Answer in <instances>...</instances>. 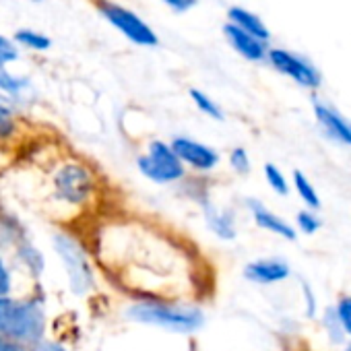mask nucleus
Listing matches in <instances>:
<instances>
[{
  "label": "nucleus",
  "mask_w": 351,
  "mask_h": 351,
  "mask_svg": "<svg viewBox=\"0 0 351 351\" xmlns=\"http://www.w3.org/2000/svg\"><path fill=\"white\" fill-rule=\"evenodd\" d=\"M32 3H40V0H32Z\"/></svg>",
  "instance_id": "obj_31"
},
{
  "label": "nucleus",
  "mask_w": 351,
  "mask_h": 351,
  "mask_svg": "<svg viewBox=\"0 0 351 351\" xmlns=\"http://www.w3.org/2000/svg\"><path fill=\"white\" fill-rule=\"evenodd\" d=\"M0 351H25V349L19 347V343H15V341H11V339L0 335Z\"/></svg>",
  "instance_id": "obj_28"
},
{
  "label": "nucleus",
  "mask_w": 351,
  "mask_h": 351,
  "mask_svg": "<svg viewBox=\"0 0 351 351\" xmlns=\"http://www.w3.org/2000/svg\"><path fill=\"white\" fill-rule=\"evenodd\" d=\"M138 169L153 182H173L184 176V165L176 157L169 145L155 141L149 145V153L138 157Z\"/></svg>",
  "instance_id": "obj_5"
},
{
  "label": "nucleus",
  "mask_w": 351,
  "mask_h": 351,
  "mask_svg": "<svg viewBox=\"0 0 351 351\" xmlns=\"http://www.w3.org/2000/svg\"><path fill=\"white\" fill-rule=\"evenodd\" d=\"M298 226L304 234H314L320 228V219L308 211H302V213H298Z\"/></svg>",
  "instance_id": "obj_24"
},
{
  "label": "nucleus",
  "mask_w": 351,
  "mask_h": 351,
  "mask_svg": "<svg viewBox=\"0 0 351 351\" xmlns=\"http://www.w3.org/2000/svg\"><path fill=\"white\" fill-rule=\"evenodd\" d=\"M54 351H66V349H62V347H56Z\"/></svg>",
  "instance_id": "obj_29"
},
{
  "label": "nucleus",
  "mask_w": 351,
  "mask_h": 351,
  "mask_svg": "<svg viewBox=\"0 0 351 351\" xmlns=\"http://www.w3.org/2000/svg\"><path fill=\"white\" fill-rule=\"evenodd\" d=\"M246 279L261 283V285H271L277 281H283L289 277V267L283 261H275V258H263V261H254L244 269Z\"/></svg>",
  "instance_id": "obj_11"
},
{
  "label": "nucleus",
  "mask_w": 351,
  "mask_h": 351,
  "mask_svg": "<svg viewBox=\"0 0 351 351\" xmlns=\"http://www.w3.org/2000/svg\"><path fill=\"white\" fill-rule=\"evenodd\" d=\"M293 182H295V191H298V195L302 197V201H306L312 209H318V207H320L318 195H316V191L312 189V184L308 182L306 176H304L302 171H295V173H293Z\"/></svg>",
  "instance_id": "obj_18"
},
{
  "label": "nucleus",
  "mask_w": 351,
  "mask_h": 351,
  "mask_svg": "<svg viewBox=\"0 0 351 351\" xmlns=\"http://www.w3.org/2000/svg\"><path fill=\"white\" fill-rule=\"evenodd\" d=\"M93 191V178L85 165L66 163L54 173V193L60 201L71 205L87 203Z\"/></svg>",
  "instance_id": "obj_6"
},
{
  "label": "nucleus",
  "mask_w": 351,
  "mask_h": 351,
  "mask_svg": "<svg viewBox=\"0 0 351 351\" xmlns=\"http://www.w3.org/2000/svg\"><path fill=\"white\" fill-rule=\"evenodd\" d=\"M207 221H209L211 230H213L217 236L228 238V240L236 236L234 221H232V217H230V215L219 213V211H215V209H209V211H207Z\"/></svg>",
  "instance_id": "obj_16"
},
{
  "label": "nucleus",
  "mask_w": 351,
  "mask_h": 351,
  "mask_svg": "<svg viewBox=\"0 0 351 351\" xmlns=\"http://www.w3.org/2000/svg\"><path fill=\"white\" fill-rule=\"evenodd\" d=\"M99 258L120 285L149 298H173L191 285L186 252L169 238L141 228L108 232L99 244Z\"/></svg>",
  "instance_id": "obj_1"
},
{
  "label": "nucleus",
  "mask_w": 351,
  "mask_h": 351,
  "mask_svg": "<svg viewBox=\"0 0 351 351\" xmlns=\"http://www.w3.org/2000/svg\"><path fill=\"white\" fill-rule=\"evenodd\" d=\"M228 17H230V23L236 25V27H240L242 32L254 36L256 40H261V42H265V44L269 42L271 34H269L267 25H265L256 15H252L250 11H246V9H242V7H232V9L228 11Z\"/></svg>",
  "instance_id": "obj_13"
},
{
  "label": "nucleus",
  "mask_w": 351,
  "mask_h": 351,
  "mask_svg": "<svg viewBox=\"0 0 351 351\" xmlns=\"http://www.w3.org/2000/svg\"><path fill=\"white\" fill-rule=\"evenodd\" d=\"M250 209H252V215H254V221H256L258 228H263L267 232H273V234H277V236H281L285 240H295V232L281 217L273 215L269 209H265L258 203H250Z\"/></svg>",
  "instance_id": "obj_14"
},
{
  "label": "nucleus",
  "mask_w": 351,
  "mask_h": 351,
  "mask_svg": "<svg viewBox=\"0 0 351 351\" xmlns=\"http://www.w3.org/2000/svg\"><path fill=\"white\" fill-rule=\"evenodd\" d=\"M265 176H267V182L271 184V189L275 191V193H279V195H287V182H285V178H283V173L273 165V163H267L265 165Z\"/></svg>",
  "instance_id": "obj_20"
},
{
  "label": "nucleus",
  "mask_w": 351,
  "mask_h": 351,
  "mask_svg": "<svg viewBox=\"0 0 351 351\" xmlns=\"http://www.w3.org/2000/svg\"><path fill=\"white\" fill-rule=\"evenodd\" d=\"M15 130V120L13 112L7 104L0 101V136H9Z\"/></svg>",
  "instance_id": "obj_23"
},
{
  "label": "nucleus",
  "mask_w": 351,
  "mask_h": 351,
  "mask_svg": "<svg viewBox=\"0 0 351 351\" xmlns=\"http://www.w3.org/2000/svg\"><path fill=\"white\" fill-rule=\"evenodd\" d=\"M42 312L32 302L0 298V335L15 341H36L42 332Z\"/></svg>",
  "instance_id": "obj_3"
},
{
  "label": "nucleus",
  "mask_w": 351,
  "mask_h": 351,
  "mask_svg": "<svg viewBox=\"0 0 351 351\" xmlns=\"http://www.w3.org/2000/svg\"><path fill=\"white\" fill-rule=\"evenodd\" d=\"M93 3H95L99 15L114 29H118L126 40H130L132 44L143 46V48H153V46L159 44L157 34L138 15H134L126 7H122L118 3H112V0H93Z\"/></svg>",
  "instance_id": "obj_4"
},
{
  "label": "nucleus",
  "mask_w": 351,
  "mask_h": 351,
  "mask_svg": "<svg viewBox=\"0 0 351 351\" xmlns=\"http://www.w3.org/2000/svg\"><path fill=\"white\" fill-rule=\"evenodd\" d=\"M267 56H269L271 64H273L279 73L291 77V79L298 81L300 85L310 87V89H314V87L320 85V73H318L310 62H306L304 58H300V56H295V54H291V52H287V50H279V48L269 50Z\"/></svg>",
  "instance_id": "obj_7"
},
{
  "label": "nucleus",
  "mask_w": 351,
  "mask_h": 351,
  "mask_svg": "<svg viewBox=\"0 0 351 351\" xmlns=\"http://www.w3.org/2000/svg\"><path fill=\"white\" fill-rule=\"evenodd\" d=\"M169 147L182 163H189L191 167L201 169V171H209L219 163V155L215 149H211L199 141H193V138L178 136V138L171 141Z\"/></svg>",
  "instance_id": "obj_8"
},
{
  "label": "nucleus",
  "mask_w": 351,
  "mask_h": 351,
  "mask_svg": "<svg viewBox=\"0 0 351 351\" xmlns=\"http://www.w3.org/2000/svg\"><path fill=\"white\" fill-rule=\"evenodd\" d=\"M314 112H316L320 126L328 132V136L351 147V124L339 112H335L332 108L324 104H314Z\"/></svg>",
  "instance_id": "obj_12"
},
{
  "label": "nucleus",
  "mask_w": 351,
  "mask_h": 351,
  "mask_svg": "<svg viewBox=\"0 0 351 351\" xmlns=\"http://www.w3.org/2000/svg\"><path fill=\"white\" fill-rule=\"evenodd\" d=\"M345 351H351V345H349V347H347V349H345Z\"/></svg>",
  "instance_id": "obj_30"
},
{
  "label": "nucleus",
  "mask_w": 351,
  "mask_h": 351,
  "mask_svg": "<svg viewBox=\"0 0 351 351\" xmlns=\"http://www.w3.org/2000/svg\"><path fill=\"white\" fill-rule=\"evenodd\" d=\"M191 97H193L195 106H197L203 114H207V116H211V118H215V120H223L221 108H219L207 93H203V91H199V89H191Z\"/></svg>",
  "instance_id": "obj_17"
},
{
  "label": "nucleus",
  "mask_w": 351,
  "mask_h": 351,
  "mask_svg": "<svg viewBox=\"0 0 351 351\" xmlns=\"http://www.w3.org/2000/svg\"><path fill=\"white\" fill-rule=\"evenodd\" d=\"M126 316L134 322L155 324L176 332H193L203 324V312L191 306L176 304H159V302H143L128 308Z\"/></svg>",
  "instance_id": "obj_2"
},
{
  "label": "nucleus",
  "mask_w": 351,
  "mask_h": 351,
  "mask_svg": "<svg viewBox=\"0 0 351 351\" xmlns=\"http://www.w3.org/2000/svg\"><path fill=\"white\" fill-rule=\"evenodd\" d=\"M223 34H226L228 42L232 44V48L238 54H242L246 60H252V62L265 60V56H267V44L265 42L256 40L254 36L242 32L240 27H236L232 23H226L223 25Z\"/></svg>",
  "instance_id": "obj_10"
},
{
  "label": "nucleus",
  "mask_w": 351,
  "mask_h": 351,
  "mask_svg": "<svg viewBox=\"0 0 351 351\" xmlns=\"http://www.w3.org/2000/svg\"><path fill=\"white\" fill-rule=\"evenodd\" d=\"M17 58H19L17 46H15L9 38L0 36V69H5L9 62H15Z\"/></svg>",
  "instance_id": "obj_21"
},
{
  "label": "nucleus",
  "mask_w": 351,
  "mask_h": 351,
  "mask_svg": "<svg viewBox=\"0 0 351 351\" xmlns=\"http://www.w3.org/2000/svg\"><path fill=\"white\" fill-rule=\"evenodd\" d=\"M56 246H58V252L62 254L64 263L69 265L66 269L73 279V287L77 289V285L81 283V289H85L87 283H91V277H89V269L85 265L81 248L69 238H56Z\"/></svg>",
  "instance_id": "obj_9"
},
{
  "label": "nucleus",
  "mask_w": 351,
  "mask_h": 351,
  "mask_svg": "<svg viewBox=\"0 0 351 351\" xmlns=\"http://www.w3.org/2000/svg\"><path fill=\"white\" fill-rule=\"evenodd\" d=\"M25 87H27V81H25V79L11 75L7 69H0V91H7V93H11V95H17V93H21Z\"/></svg>",
  "instance_id": "obj_19"
},
{
  "label": "nucleus",
  "mask_w": 351,
  "mask_h": 351,
  "mask_svg": "<svg viewBox=\"0 0 351 351\" xmlns=\"http://www.w3.org/2000/svg\"><path fill=\"white\" fill-rule=\"evenodd\" d=\"M167 7H171L173 11L178 13H186L189 9H193L197 5V0H163Z\"/></svg>",
  "instance_id": "obj_27"
},
{
  "label": "nucleus",
  "mask_w": 351,
  "mask_h": 351,
  "mask_svg": "<svg viewBox=\"0 0 351 351\" xmlns=\"http://www.w3.org/2000/svg\"><path fill=\"white\" fill-rule=\"evenodd\" d=\"M335 316H337L339 324L345 328V332L351 335V298H341L339 300Z\"/></svg>",
  "instance_id": "obj_22"
},
{
  "label": "nucleus",
  "mask_w": 351,
  "mask_h": 351,
  "mask_svg": "<svg viewBox=\"0 0 351 351\" xmlns=\"http://www.w3.org/2000/svg\"><path fill=\"white\" fill-rule=\"evenodd\" d=\"M11 291V273L5 265V261L0 258V298H7Z\"/></svg>",
  "instance_id": "obj_26"
},
{
  "label": "nucleus",
  "mask_w": 351,
  "mask_h": 351,
  "mask_svg": "<svg viewBox=\"0 0 351 351\" xmlns=\"http://www.w3.org/2000/svg\"><path fill=\"white\" fill-rule=\"evenodd\" d=\"M15 42L25 46V48H29V50H36V52H46L52 46V40L48 36L38 34L34 29H19L15 34Z\"/></svg>",
  "instance_id": "obj_15"
},
{
  "label": "nucleus",
  "mask_w": 351,
  "mask_h": 351,
  "mask_svg": "<svg viewBox=\"0 0 351 351\" xmlns=\"http://www.w3.org/2000/svg\"><path fill=\"white\" fill-rule=\"evenodd\" d=\"M230 163L240 173H246L250 169V159H248V155H246L244 149H234L232 155H230Z\"/></svg>",
  "instance_id": "obj_25"
}]
</instances>
